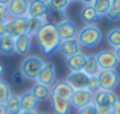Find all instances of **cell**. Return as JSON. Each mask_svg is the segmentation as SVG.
I'll list each match as a JSON object with an SVG mask.
<instances>
[{
    "label": "cell",
    "instance_id": "obj_38",
    "mask_svg": "<svg viewBox=\"0 0 120 114\" xmlns=\"http://www.w3.org/2000/svg\"><path fill=\"white\" fill-rule=\"evenodd\" d=\"M6 34V23H0V37Z\"/></svg>",
    "mask_w": 120,
    "mask_h": 114
},
{
    "label": "cell",
    "instance_id": "obj_4",
    "mask_svg": "<svg viewBox=\"0 0 120 114\" xmlns=\"http://www.w3.org/2000/svg\"><path fill=\"white\" fill-rule=\"evenodd\" d=\"M6 34L18 38L27 34V18H12L9 17L6 21Z\"/></svg>",
    "mask_w": 120,
    "mask_h": 114
},
{
    "label": "cell",
    "instance_id": "obj_3",
    "mask_svg": "<svg viewBox=\"0 0 120 114\" xmlns=\"http://www.w3.org/2000/svg\"><path fill=\"white\" fill-rule=\"evenodd\" d=\"M102 38H103V32L97 24H88V26H82L78 30L76 40L82 49H93V47L100 44Z\"/></svg>",
    "mask_w": 120,
    "mask_h": 114
},
{
    "label": "cell",
    "instance_id": "obj_9",
    "mask_svg": "<svg viewBox=\"0 0 120 114\" xmlns=\"http://www.w3.org/2000/svg\"><path fill=\"white\" fill-rule=\"evenodd\" d=\"M120 97L116 94V91H106V90H99L97 93L93 94V103L96 106H114Z\"/></svg>",
    "mask_w": 120,
    "mask_h": 114
},
{
    "label": "cell",
    "instance_id": "obj_41",
    "mask_svg": "<svg viewBox=\"0 0 120 114\" xmlns=\"http://www.w3.org/2000/svg\"><path fill=\"white\" fill-rule=\"evenodd\" d=\"M18 114H38V111H20Z\"/></svg>",
    "mask_w": 120,
    "mask_h": 114
},
{
    "label": "cell",
    "instance_id": "obj_12",
    "mask_svg": "<svg viewBox=\"0 0 120 114\" xmlns=\"http://www.w3.org/2000/svg\"><path fill=\"white\" fill-rule=\"evenodd\" d=\"M93 103V93H90L88 90H78L73 93L70 99V105L76 110H81L84 106Z\"/></svg>",
    "mask_w": 120,
    "mask_h": 114
},
{
    "label": "cell",
    "instance_id": "obj_6",
    "mask_svg": "<svg viewBox=\"0 0 120 114\" xmlns=\"http://www.w3.org/2000/svg\"><path fill=\"white\" fill-rule=\"evenodd\" d=\"M96 59L100 70H116L120 64L112 50H100L99 53H96Z\"/></svg>",
    "mask_w": 120,
    "mask_h": 114
},
{
    "label": "cell",
    "instance_id": "obj_26",
    "mask_svg": "<svg viewBox=\"0 0 120 114\" xmlns=\"http://www.w3.org/2000/svg\"><path fill=\"white\" fill-rule=\"evenodd\" d=\"M106 43L112 50L120 47V27H112L106 34Z\"/></svg>",
    "mask_w": 120,
    "mask_h": 114
},
{
    "label": "cell",
    "instance_id": "obj_30",
    "mask_svg": "<svg viewBox=\"0 0 120 114\" xmlns=\"http://www.w3.org/2000/svg\"><path fill=\"white\" fill-rule=\"evenodd\" d=\"M65 18H67V15H65L64 12L52 11V9H49V12H47V23L53 24V26H58L62 20H65Z\"/></svg>",
    "mask_w": 120,
    "mask_h": 114
},
{
    "label": "cell",
    "instance_id": "obj_19",
    "mask_svg": "<svg viewBox=\"0 0 120 114\" xmlns=\"http://www.w3.org/2000/svg\"><path fill=\"white\" fill-rule=\"evenodd\" d=\"M50 106H52L53 114H68L71 108L70 100L61 99V97H56V96H50Z\"/></svg>",
    "mask_w": 120,
    "mask_h": 114
},
{
    "label": "cell",
    "instance_id": "obj_16",
    "mask_svg": "<svg viewBox=\"0 0 120 114\" xmlns=\"http://www.w3.org/2000/svg\"><path fill=\"white\" fill-rule=\"evenodd\" d=\"M79 15H81V20L84 21L85 26H88V24H97V21L100 20V17L97 15V12L93 8V2H84Z\"/></svg>",
    "mask_w": 120,
    "mask_h": 114
},
{
    "label": "cell",
    "instance_id": "obj_37",
    "mask_svg": "<svg viewBox=\"0 0 120 114\" xmlns=\"http://www.w3.org/2000/svg\"><path fill=\"white\" fill-rule=\"evenodd\" d=\"M112 114H120V99L114 103V106H112Z\"/></svg>",
    "mask_w": 120,
    "mask_h": 114
},
{
    "label": "cell",
    "instance_id": "obj_35",
    "mask_svg": "<svg viewBox=\"0 0 120 114\" xmlns=\"http://www.w3.org/2000/svg\"><path fill=\"white\" fill-rule=\"evenodd\" d=\"M97 114H112V108L111 106H96Z\"/></svg>",
    "mask_w": 120,
    "mask_h": 114
},
{
    "label": "cell",
    "instance_id": "obj_23",
    "mask_svg": "<svg viewBox=\"0 0 120 114\" xmlns=\"http://www.w3.org/2000/svg\"><path fill=\"white\" fill-rule=\"evenodd\" d=\"M15 50V38L9 34L0 37V53L2 55H12Z\"/></svg>",
    "mask_w": 120,
    "mask_h": 114
},
{
    "label": "cell",
    "instance_id": "obj_40",
    "mask_svg": "<svg viewBox=\"0 0 120 114\" xmlns=\"http://www.w3.org/2000/svg\"><path fill=\"white\" fill-rule=\"evenodd\" d=\"M3 72H5V67H3V64L0 62V79H3Z\"/></svg>",
    "mask_w": 120,
    "mask_h": 114
},
{
    "label": "cell",
    "instance_id": "obj_32",
    "mask_svg": "<svg viewBox=\"0 0 120 114\" xmlns=\"http://www.w3.org/2000/svg\"><path fill=\"white\" fill-rule=\"evenodd\" d=\"M87 90L90 93H97L100 90V84H99V78H88V85H87Z\"/></svg>",
    "mask_w": 120,
    "mask_h": 114
},
{
    "label": "cell",
    "instance_id": "obj_5",
    "mask_svg": "<svg viewBox=\"0 0 120 114\" xmlns=\"http://www.w3.org/2000/svg\"><path fill=\"white\" fill-rule=\"evenodd\" d=\"M97 78H99L100 90H106V91H114V88L120 82V78L116 70H102Z\"/></svg>",
    "mask_w": 120,
    "mask_h": 114
},
{
    "label": "cell",
    "instance_id": "obj_1",
    "mask_svg": "<svg viewBox=\"0 0 120 114\" xmlns=\"http://www.w3.org/2000/svg\"><path fill=\"white\" fill-rule=\"evenodd\" d=\"M38 41L40 50L43 55H53L58 50L59 44H61V38H59L58 29L56 26L47 23L43 26V29L38 32V35L35 37Z\"/></svg>",
    "mask_w": 120,
    "mask_h": 114
},
{
    "label": "cell",
    "instance_id": "obj_8",
    "mask_svg": "<svg viewBox=\"0 0 120 114\" xmlns=\"http://www.w3.org/2000/svg\"><path fill=\"white\" fill-rule=\"evenodd\" d=\"M56 29H58V34H59V38H61V41H67V40H73V38L78 37V26L75 24L73 20H70V18H65V20H62L61 23L56 26Z\"/></svg>",
    "mask_w": 120,
    "mask_h": 114
},
{
    "label": "cell",
    "instance_id": "obj_20",
    "mask_svg": "<svg viewBox=\"0 0 120 114\" xmlns=\"http://www.w3.org/2000/svg\"><path fill=\"white\" fill-rule=\"evenodd\" d=\"M87 56L84 52L78 53V55L71 56V58L67 59V68H68V73L70 72H82L84 70V65L87 62Z\"/></svg>",
    "mask_w": 120,
    "mask_h": 114
},
{
    "label": "cell",
    "instance_id": "obj_2",
    "mask_svg": "<svg viewBox=\"0 0 120 114\" xmlns=\"http://www.w3.org/2000/svg\"><path fill=\"white\" fill-rule=\"evenodd\" d=\"M44 64H46V61H44L41 56L38 55H27L23 58V61L20 62V65H18V72H20V75L23 76L24 81H37V78H38L40 72L43 70Z\"/></svg>",
    "mask_w": 120,
    "mask_h": 114
},
{
    "label": "cell",
    "instance_id": "obj_42",
    "mask_svg": "<svg viewBox=\"0 0 120 114\" xmlns=\"http://www.w3.org/2000/svg\"><path fill=\"white\" fill-rule=\"evenodd\" d=\"M5 113H6V111H5V106L0 103V114H5Z\"/></svg>",
    "mask_w": 120,
    "mask_h": 114
},
{
    "label": "cell",
    "instance_id": "obj_22",
    "mask_svg": "<svg viewBox=\"0 0 120 114\" xmlns=\"http://www.w3.org/2000/svg\"><path fill=\"white\" fill-rule=\"evenodd\" d=\"M29 91L34 94V97H35L38 102H41V100H46V99H50V96H52V88L47 87V85L38 84V82H35Z\"/></svg>",
    "mask_w": 120,
    "mask_h": 114
},
{
    "label": "cell",
    "instance_id": "obj_27",
    "mask_svg": "<svg viewBox=\"0 0 120 114\" xmlns=\"http://www.w3.org/2000/svg\"><path fill=\"white\" fill-rule=\"evenodd\" d=\"M109 5H111L109 0H94L93 2V8H94V11L97 12V15H99L100 18L106 17V14H108V11H109Z\"/></svg>",
    "mask_w": 120,
    "mask_h": 114
},
{
    "label": "cell",
    "instance_id": "obj_25",
    "mask_svg": "<svg viewBox=\"0 0 120 114\" xmlns=\"http://www.w3.org/2000/svg\"><path fill=\"white\" fill-rule=\"evenodd\" d=\"M44 24H47L46 18H27V35L35 38Z\"/></svg>",
    "mask_w": 120,
    "mask_h": 114
},
{
    "label": "cell",
    "instance_id": "obj_17",
    "mask_svg": "<svg viewBox=\"0 0 120 114\" xmlns=\"http://www.w3.org/2000/svg\"><path fill=\"white\" fill-rule=\"evenodd\" d=\"M32 40L34 38L30 35H21L18 38H15V50L14 53H17V55H23V56H27L30 52V49H32Z\"/></svg>",
    "mask_w": 120,
    "mask_h": 114
},
{
    "label": "cell",
    "instance_id": "obj_36",
    "mask_svg": "<svg viewBox=\"0 0 120 114\" xmlns=\"http://www.w3.org/2000/svg\"><path fill=\"white\" fill-rule=\"evenodd\" d=\"M12 78H14V81H15V84H18V85H20V84H23V82H24V79H23V76H21L20 75V72H15V73L14 75H12Z\"/></svg>",
    "mask_w": 120,
    "mask_h": 114
},
{
    "label": "cell",
    "instance_id": "obj_13",
    "mask_svg": "<svg viewBox=\"0 0 120 114\" xmlns=\"http://www.w3.org/2000/svg\"><path fill=\"white\" fill-rule=\"evenodd\" d=\"M49 12V2H38L34 0L29 2V11H27V18H46Z\"/></svg>",
    "mask_w": 120,
    "mask_h": 114
},
{
    "label": "cell",
    "instance_id": "obj_34",
    "mask_svg": "<svg viewBox=\"0 0 120 114\" xmlns=\"http://www.w3.org/2000/svg\"><path fill=\"white\" fill-rule=\"evenodd\" d=\"M76 114H97L96 105H94V103H90V105H87V106H84V108L78 110Z\"/></svg>",
    "mask_w": 120,
    "mask_h": 114
},
{
    "label": "cell",
    "instance_id": "obj_29",
    "mask_svg": "<svg viewBox=\"0 0 120 114\" xmlns=\"http://www.w3.org/2000/svg\"><path fill=\"white\" fill-rule=\"evenodd\" d=\"M106 18L109 21H119L120 20V0H112L109 5V11L106 14Z\"/></svg>",
    "mask_w": 120,
    "mask_h": 114
},
{
    "label": "cell",
    "instance_id": "obj_33",
    "mask_svg": "<svg viewBox=\"0 0 120 114\" xmlns=\"http://www.w3.org/2000/svg\"><path fill=\"white\" fill-rule=\"evenodd\" d=\"M8 5H9V2H0V23H6L9 18Z\"/></svg>",
    "mask_w": 120,
    "mask_h": 114
},
{
    "label": "cell",
    "instance_id": "obj_18",
    "mask_svg": "<svg viewBox=\"0 0 120 114\" xmlns=\"http://www.w3.org/2000/svg\"><path fill=\"white\" fill-rule=\"evenodd\" d=\"M20 103H21V111H37L40 102L34 97V94L29 90L20 94Z\"/></svg>",
    "mask_w": 120,
    "mask_h": 114
},
{
    "label": "cell",
    "instance_id": "obj_24",
    "mask_svg": "<svg viewBox=\"0 0 120 114\" xmlns=\"http://www.w3.org/2000/svg\"><path fill=\"white\" fill-rule=\"evenodd\" d=\"M5 111L6 114H18L21 111V103H20V94L12 93L11 97L5 102Z\"/></svg>",
    "mask_w": 120,
    "mask_h": 114
},
{
    "label": "cell",
    "instance_id": "obj_28",
    "mask_svg": "<svg viewBox=\"0 0 120 114\" xmlns=\"http://www.w3.org/2000/svg\"><path fill=\"white\" fill-rule=\"evenodd\" d=\"M14 93L12 91V87L9 85V82H6L5 79H0V103L5 105V102L11 97V94Z\"/></svg>",
    "mask_w": 120,
    "mask_h": 114
},
{
    "label": "cell",
    "instance_id": "obj_14",
    "mask_svg": "<svg viewBox=\"0 0 120 114\" xmlns=\"http://www.w3.org/2000/svg\"><path fill=\"white\" fill-rule=\"evenodd\" d=\"M58 52L61 53L65 59H68V58H71V56L81 53L82 52V47H81V44L78 43L76 38H73V40L61 41V44H59V47H58Z\"/></svg>",
    "mask_w": 120,
    "mask_h": 114
},
{
    "label": "cell",
    "instance_id": "obj_15",
    "mask_svg": "<svg viewBox=\"0 0 120 114\" xmlns=\"http://www.w3.org/2000/svg\"><path fill=\"white\" fill-rule=\"evenodd\" d=\"M65 81L70 84V87L73 88L75 91L78 90H87L88 85V76L84 73V72H70L65 78Z\"/></svg>",
    "mask_w": 120,
    "mask_h": 114
},
{
    "label": "cell",
    "instance_id": "obj_44",
    "mask_svg": "<svg viewBox=\"0 0 120 114\" xmlns=\"http://www.w3.org/2000/svg\"><path fill=\"white\" fill-rule=\"evenodd\" d=\"M5 114H6V113H5Z\"/></svg>",
    "mask_w": 120,
    "mask_h": 114
},
{
    "label": "cell",
    "instance_id": "obj_43",
    "mask_svg": "<svg viewBox=\"0 0 120 114\" xmlns=\"http://www.w3.org/2000/svg\"><path fill=\"white\" fill-rule=\"evenodd\" d=\"M38 114H49V113H38Z\"/></svg>",
    "mask_w": 120,
    "mask_h": 114
},
{
    "label": "cell",
    "instance_id": "obj_7",
    "mask_svg": "<svg viewBox=\"0 0 120 114\" xmlns=\"http://www.w3.org/2000/svg\"><path fill=\"white\" fill-rule=\"evenodd\" d=\"M56 81H58V72H56V67L52 64V62H46L35 82L43 84V85H47V87L52 88V85L55 84Z\"/></svg>",
    "mask_w": 120,
    "mask_h": 114
},
{
    "label": "cell",
    "instance_id": "obj_31",
    "mask_svg": "<svg viewBox=\"0 0 120 114\" xmlns=\"http://www.w3.org/2000/svg\"><path fill=\"white\" fill-rule=\"evenodd\" d=\"M68 6H70L68 0H53V2H49V9L58 11V12H64V14H65Z\"/></svg>",
    "mask_w": 120,
    "mask_h": 114
},
{
    "label": "cell",
    "instance_id": "obj_21",
    "mask_svg": "<svg viewBox=\"0 0 120 114\" xmlns=\"http://www.w3.org/2000/svg\"><path fill=\"white\" fill-rule=\"evenodd\" d=\"M82 72H84L88 78H97V76L100 75L102 70H100V67H99V62H97V59H96V55H88L87 56V62H85Z\"/></svg>",
    "mask_w": 120,
    "mask_h": 114
},
{
    "label": "cell",
    "instance_id": "obj_39",
    "mask_svg": "<svg viewBox=\"0 0 120 114\" xmlns=\"http://www.w3.org/2000/svg\"><path fill=\"white\" fill-rule=\"evenodd\" d=\"M112 52H114V55H116V58H117V61L120 62V47H117V49H114Z\"/></svg>",
    "mask_w": 120,
    "mask_h": 114
},
{
    "label": "cell",
    "instance_id": "obj_10",
    "mask_svg": "<svg viewBox=\"0 0 120 114\" xmlns=\"http://www.w3.org/2000/svg\"><path fill=\"white\" fill-rule=\"evenodd\" d=\"M27 11H29V2L26 0H12L8 5L9 17L12 18H27Z\"/></svg>",
    "mask_w": 120,
    "mask_h": 114
},
{
    "label": "cell",
    "instance_id": "obj_11",
    "mask_svg": "<svg viewBox=\"0 0 120 114\" xmlns=\"http://www.w3.org/2000/svg\"><path fill=\"white\" fill-rule=\"evenodd\" d=\"M73 93H75V90L70 87V84H68L65 79H58V81L52 85V96L70 100L71 96H73Z\"/></svg>",
    "mask_w": 120,
    "mask_h": 114
}]
</instances>
